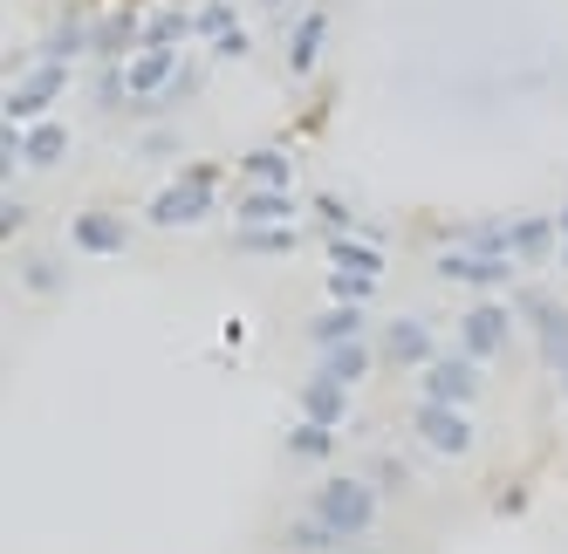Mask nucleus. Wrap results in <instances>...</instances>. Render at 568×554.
<instances>
[{"mask_svg":"<svg viewBox=\"0 0 568 554\" xmlns=\"http://www.w3.org/2000/svg\"><path fill=\"white\" fill-rule=\"evenodd\" d=\"M555 377H561V390H568V356H561V363H555Z\"/></svg>","mask_w":568,"mask_h":554,"instance_id":"c756f323","label":"nucleus"},{"mask_svg":"<svg viewBox=\"0 0 568 554\" xmlns=\"http://www.w3.org/2000/svg\"><path fill=\"white\" fill-rule=\"evenodd\" d=\"M507 247H514V260H548L561 247V219H541V213L507 219Z\"/></svg>","mask_w":568,"mask_h":554,"instance_id":"9d476101","label":"nucleus"},{"mask_svg":"<svg viewBox=\"0 0 568 554\" xmlns=\"http://www.w3.org/2000/svg\"><path fill=\"white\" fill-rule=\"evenodd\" d=\"M507 336H514V315H507L500 301H479V308H466V356H479V363H486V356H494Z\"/></svg>","mask_w":568,"mask_h":554,"instance_id":"1a4fd4ad","label":"nucleus"},{"mask_svg":"<svg viewBox=\"0 0 568 554\" xmlns=\"http://www.w3.org/2000/svg\"><path fill=\"white\" fill-rule=\"evenodd\" d=\"M21 219H28L21 199H0V233H21Z\"/></svg>","mask_w":568,"mask_h":554,"instance_id":"c85d7f7f","label":"nucleus"},{"mask_svg":"<svg viewBox=\"0 0 568 554\" xmlns=\"http://www.w3.org/2000/svg\"><path fill=\"white\" fill-rule=\"evenodd\" d=\"M213 199H220V165H185V172L151 199V219H158V226H199V219L213 213Z\"/></svg>","mask_w":568,"mask_h":554,"instance_id":"f03ea898","label":"nucleus"},{"mask_svg":"<svg viewBox=\"0 0 568 554\" xmlns=\"http://www.w3.org/2000/svg\"><path fill=\"white\" fill-rule=\"evenodd\" d=\"M267 8H281V0H267Z\"/></svg>","mask_w":568,"mask_h":554,"instance_id":"2f4dec72","label":"nucleus"},{"mask_svg":"<svg viewBox=\"0 0 568 554\" xmlns=\"http://www.w3.org/2000/svg\"><path fill=\"white\" fill-rule=\"evenodd\" d=\"M322 34H329V8H308V14L295 21V34H288V69H295V75H308V69H315Z\"/></svg>","mask_w":568,"mask_h":554,"instance_id":"ddd939ff","label":"nucleus"},{"mask_svg":"<svg viewBox=\"0 0 568 554\" xmlns=\"http://www.w3.org/2000/svg\"><path fill=\"white\" fill-rule=\"evenodd\" d=\"M561 260H568V247H561Z\"/></svg>","mask_w":568,"mask_h":554,"instance_id":"473e14b6","label":"nucleus"},{"mask_svg":"<svg viewBox=\"0 0 568 554\" xmlns=\"http://www.w3.org/2000/svg\"><path fill=\"white\" fill-rule=\"evenodd\" d=\"M377 295V274H329V301H349V308H363V301H371Z\"/></svg>","mask_w":568,"mask_h":554,"instance_id":"4be33fe9","label":"nucleus"},{"mask_svg":"<svg viewBox=\"0 0 568 554\" xmlns=\"http://www.w3.org/2000/svg\"><path fill=\"white\" fill-rule=\"evenodd\" d=\"M124 240H131V226L116 213H83V219H75V247H83V254H116Z\"/></svg>","mask_w":568,"mask_h":554,"instance_id":"4468645a","label":"nucleus"},{"mask_svg":"<svg viewBox=\"0 0 568 554\" xmlns=\"http://www.w3.org/2000/svg\"><path fill=\"white\" fill-rule=\"evenodd\" d=\"M199 34H213V42L233 34V8H220V0H213V8H199Z\"/></svg>","mask_w":568,"mask_h":554,"instance_id":"a878e982","label":"nucleus"},{"mask_svg":"<svg viewBox=\"0 0 568 554\" xmlns=\"http://www.w3.org/2000/svg\"><path fill=\"white\" fill-rule=\"evenodd\" d=\"M308 521H322L336 541L371 534V521H377V486H371V480H349V472H336V480H322V486L308 493Z\"/></svg>","mask_w":568,"mask_h":554,"instance_id":"f257e3e1","label":"nucleus"},{"mask_svg":"<svg viewBox=\"0 0 568 554\" xmlns=\"http://www.w3.org/2000/svg\"><path fill=\"white\" fill-rule=\"evenodd\" d=\"M288 452H295V459H329V452H336V424L302 418V424L288 431Z\"/></svg>","mask_w":568,"mask_h":554,"instance_id":"a211bd4d","label":"nucleus"},{"mask_svg":"<svg viewBox=\"0 0 568 554\" xmlns=\"http://www.w3.org/2000/svg\"><path fill=\"white\" fill-rule=\"evenodd\" d=\"M343 411H349V383H336L329 370H315V377L302 383V418H315V424H343Z\"/></svg>","mask_w":568,"mask_h":554,"instance_id":"9b49d317","label":"nucleus"},{"mask_svg":"<svg viewBox=\"0 0 568 554\" xmlns=\"http://www.w3.org/2000/svg\"><path fill=\"white\" fill-rule=\"evenodd\" d=\"M418 445H432V452H445V459H459V452H473V418L459 411V404H418Z\"/></svg>","mask_w":568,"mask_h":554,"instance_id":"0eeeda50","label":"nucleus"},{"mask_svg":"<svg viewBox=\"0 0 568 554\" xmlns=\"http://www.w3.org/2000/svg\"><path fill=\"white\" fill-rule=\"evenodd\" d=\"M240 247H247V254H288L295 247V226H247V233H240Z\"/></svg>","mask_w":568,"mask_h":554,"instance_id":"5701e85b","label":"nucleus"},{"mask_svg":"<svg viewBox=\"0 0 568 554\" xmlns=\"http://www.w3.org/2000/svg\"><path fill=\"white\" fill-rule=\"evenodd\" d=\"M329 260H336L343 274H384V254L363 247V240H349V233H336V240H329Z\"/></svg>","mask_w":568,"mask_h":554,"instance_id":"6ab92c4d","label":"nucleus"},{"mask_svg":"<svg viewBox=\"0 0 568 554\" xmlns=\"http://www.w3.org/2000/svg\"><path fill=\"white\" fill-rule=\"evenodd\" d=\"M438 274L445 281H459V288H507L514 281V260L507 254H479V247H445L438 254Z\"/></svg>","mask_w":568,"mask_h":554,"instance_id":"423d86ee","label":"nucleus"},{"mask_svg":"<svg viewBox=\"0 0 568 554\" xmlns=\"http://www.w3.org/2000/svg\"><path fill=\"white\" fill-rule=\"evenodd\" d=\"M561 247H568V213H561Z\"/></svg>","mask_w":568,"mask_h":554,"instance_id":"7c9ffc66","label":"nucleus"},{"mask_svg":"<svg viewBox=\"0 0 568 554\" xmlns=\"http://www.w3.org/2000/svg\"><path fill=\"white\" fill-rule=\"evenodd\" d=\"M308 336H315V349H336V342H363V308H349V301H329L308 322Z\"/></svg>","mask_w":568,"mask_h":554,"instance_id":"f8f14e48","label":"nucleus"},{"mask_svg":"<svg viewBox=\"0 0 568 554\" xmlns=\"http://www.w3.org/2000/svg\"><path fill=\"white\" fill-rule=\"evenodd\" d=\"M192 28H199V14H179V8H172V14H151V28H144V49H179Z\"/></svg>","mask_w":568,"mask_h":554,"instance_id":"aec40b11","label":"nucleus"},{"mask_svg":"<svg viewBox=\"0 0 568 554\" xmlns=\"http://www.w3.org/2000/svg\"><path fill=\"white\" fill-rule=\"evenodd\" d=\"M240 172H247V185H281V192H288V157H281V151H254Z\"/></svg>","mask_w":568,"mask_h":554,"instance_id":"412c9836","label":"nucleus"},{"mask_svg":"<svg viewBox=\"0 0 568 554\" xmlns=\"http://www.w3.org/2000/svg\"><path fill=\"white\" fill-rule=\"evenodd\" d=\"M138 42V28H131V14H110L103 28H97V49H131Z\"/></svg>","mask_w":568,"mask_h":554,"instance_id":"b1692460","label":"nucleus"},{"mask_svg":"<svg viewBox=\"0 0 568 554\" xmlns=\"http://www.w3.org/2000/svg\"><path fill=\"white\" fill-rule=\"evenodd\" d=\"M69 90V62H34L28 75H14V83H8V96H0V116H8V124H34V116H42L55 96Z\"/></svg>","mask_w":568,"mask_h":554,"instance_id":"7ed1b4c3","label":"nucleus"},{"mask_svg":"<svg viewBox=\"0 0 568 554\" xmlns=\"http://www.w3.org/2000/svg\"><path fill=\"white\" fill-rule=\"evenodd\" d=\"M62 151H69V131H62V124H28V131H21V157H28V172L62 165Z\"/></svg>","mask_w":568,"mask_h":554,"instance_id":"dca6fc26","label":"nucleus"},{"mask_svg":"<svg viewBox=\"0 0 568 554\" xmlns=\"http://www.w3.org/2000/svg\"><path fill=\"white\" fill-rule=\"evenodd\" d=\"M425 398L466 411L479 398V356H466V349L459 356H432V363H425Z\"/></svg>","mask_w":568,"mask_h":554,"instance_id":"20e7f679","label":"nucleus"},{"mask_svg":"<svg viewBox=\"0 0 568 554\" xmlns=\"http://www.w3.org/2000/svg\"><path fill=\"white\" fill-rule=\"evenodd\" d=\"M240 219H247V226H288L295 219V199L281 185H254L247 199H240Z\"/></svg>","mask_w":568,"mask_h":554,"instance_id":"2eb2a0df","label":"nucleus"},{"mask_svg":"<svg viewBox=\"0 0 568 554\" xmlns=\"http://www.w3.org/2000/svg\"><path fill=\"white\" fill-rule=\"evenodd\" d=\"M28 288H34V295H55V288H62V267H49V260H28Z\"/></svg>","mask_w":568,"mask_h":554,"instance_id":"bb28decb","label":"nucleus"},{"mask_svg":"<svg viewBox=\"0 0 568 554\" xmlns=\"http://www.w3.org/2000/svg\"><path fill=\"white\" fill-rule=\"evenodd\" d=\"M438 356V336L418 322V315H397V322H384V363H432Z\"/></svg>","mask_w":568,"mask_h":554,"instance_id":"6e6552de","label":"nucleus"},{"mask_svg":"<svg viewBox=\"0 0 568 554\" xmlns=\"http://www.w3.org/2000/svg\"><path fill=\"white\" fill-rule=\"evenodd\" d=\"M295 547H336V534L322 521H295Z\"/></svg>","mask_w":568,"mask_h":554,"instance_id":"cd10ccee","label":"nucleus"},{"mask_svg":"<svg viewBox=\"0 0 568 554\" xmlns=\"http://www.w3.org/2000/svg\"><path fill=\"white\" fill-rule=\"evenodd\" d=\"M315 213H322V226H329V240H336V233H349V206H343V199H329V192L315 199Z\"/></svg>","mask_w":568,"mask_h":554,"instance_id":"393cba45","label":"nucleus"},{"mask_svg":"<svg viewBox=\"0 0 568 554\" xmlns=\"http://www.w3.org/2000/svg\"><path fill=\"white\" fill-rule=\"evenodd\" d=\"M179 75H185L179 49H138V55L124 62V90H131L138 103H165Z\"/></svg>","mask_w":568,"mask_h":554,"instance_id":"39448f33","label":"nucleus"},{"mask_svg":"<svg viewBox=\"0 0 568 554\" xmlns=\"http://www.w3.org/2000/svg\"><path fill=\"white\" fill-rule=\"evenodd\" d=\"M322 370H329L336 383H356V377H371V349H363V342H336V349H322Z\"/></svg>","mask_w":568,"mask_h":554,"instance_id":"f3484780","label":"nucleus"}]
</instances>
